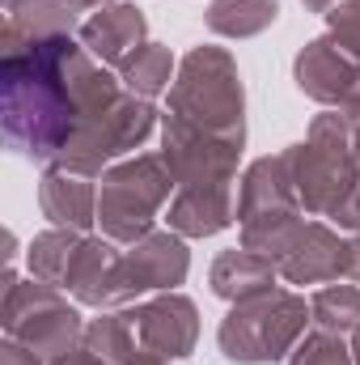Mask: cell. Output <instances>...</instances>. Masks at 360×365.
<instances>
[{"label":"cell","mask_w":360,"mask_h":365,"mask_svg":"<svg viewBox=\"0 0 360 365\" xmlns=\"http://www.w3.org/2000/svg\"><path fill=\"white\" fill-rule=\"evenodd\" d=\"M348 280H356L360 284V234L348 242Z\"/></svg>","instance_id":"30"},{"label":"cell","mask_w":360,"mask_h":365,"mask_svg":"<svg viewBox=\"0 0 360 365\" xmlns=\"http://www.w3.org/2000/svg\"><path fill=\"white\" fill-rule=\"evenodd\" d=\"M284 365H352V349L344 344V336L314 331V336H301V344L288 353Z\"/></svg>","instance_id":"25"},{"label":"cell","mask_w":360,"mask_h":365,"mask_svg":"<svg viewBox=\"0 0 360 365\" xmlns=\"http://www.w3.org/2000/svg\"><path fill=\"white\" fill-rule=\"evenodd\" d=\"M292 162V187L309 217H331L348 230L352 195H356L360 162H356V132L352 119L339 110H327L309 123L305 145L288 149Z\"/></svg>","instance_id":"2"},{"label":"cell","mask_w":360,"mask_h":365,"mask_svg":"<svg viewBox=\"0 0 360 365\" xmlns=\"http://www.w3.org/2000/svg\"><path fill=\"white\" fill-rule=\"evenodd\" d=\"M47 365H106V361H102V357H97V353H93L90 344H85V340H81V344H73V349H68V353H60V357H55V361H47Z\"/></svg>","instance_id":"28"},{"label":"cell","mask_w":360,"mask_h":365,"mask_svg":"<svg viewBox=\"0 0 360 365\" xmlns=\"http://www.w3.org/2000/svg\"><path fill=\"white\" fill-rule=\"evenodd\" d=\"M144 34H149V21L136 4H106L102 13H93L81 26V47L97 64L123 68L144 47Z\"/></svg>","instance_id":"15"},{"label":"cell","mask_w":360,"mask_h":365,"mask_svg":"<svg viewBox=\"0 0 360 365\" xmlns=\"http://www.w3.org/2000/svg\"><path fill=\"white\" fill-rule=\"evenodd\" d=\"M191 272V251L174 230H153L123 251V280L132 302L140 293H174Z\"/></svg>","instance_id":"12"},{"label":"cell","mask_w":360,"mask_h":365,"mask_svg":"<svg viewBox=\"0 0 360 365\" xmlns=\"http://www.w3.org/2000/svg\"><path fill=\"white\" fill-rule=\"evenodd\" d=\"M352 365H360V327L352 331Z\"/></svg>","instance_id":"33"},{"label":"cell","mask_w":360,"mask_h":365,"mask_svg":"<svg viewBox=\"0 0 360 365\" xmlns=\"http://www.w3.org/2000/svg\"><path fill=\"white\" fill-rule=\"evenodd\" d=\"M81 238H85V234H77V230H47V234H38V238L30 242V251H26L30 276L64 289V276H68V264H73Z\"/></svg>","instance_id":"23"},{"label":"cell","mask_w":360,"mask_h":365,"mask_svg":"<svg viewBox=\"0 0 360 365\" xmlns=\"http://www.w3.org/2000/svg\"><path fill=\"white\" fill-rule=\"evenodd\" d=\"M352 132H356V162H360V119L352 123ZM348 230H356V234H360V179H356V195H352V217H348Z\"/></svg>","instance_id":"29"},{"label":"cell","mask_w":360,"mask_h":365,"mask_svg":"<svg viewBox=\"0 0 360 365\" xmlns=\"http://www.w3.org/2000/svg\"><path fill=\"white\" fill-rule=\"evenodd\" d=\"M292 77H297V90L305 98H314L322 106H335L352 123L360 119V60L348 56L331 34L301 47V56L292 64Z\"/></svg>","instance_id":"10"},{"label":"cell","mask_w":360,"mask_h":365,"mask_svg":"<svg viewBox=\"0 0 360 365\" xmlns=\"http://www.w3.org/2000/svg\"><path fill=\"white\" fill-rule=\"evenodd\" d=\"M4 340L26 344L30 353H38L43 361H55L60 353H68L73 344L85 340V323L77 314V306L64 302L60 284L47 280H17V272H4Z\"/></svg>","instance_id":"8"},{"label":"cell","mask_w":360,"mask_h":365,"mask_svg":"<svg viewBox=\"0 0 360 365\" xmlns=\"http://www.w3.org/2000/svg\"><path fill=\"white\" fill-rule=\"evenodd\" d=\"M309 319L318 331H331V336H352L360 327V284H327L314 293L309 302Z\"/></svg>","instance_id":"22"},{"label":"cell","mask_w":360,"mask_h":365,"mask_svg":"<svg viewBox=\"0 0 360 365\" xmlns=\"http://www.w3.org/2000/svg\"><path fill=\"white\" fill-rule=\"evenodd\" d=\"M85 344H90L106 365H132L140 357V340H136V327H132L127 310L93 319L90 327H85Z\"/></svg>","instance_id":"24"},{"label":"cell","mask_w":360,"mask_h":365,"mask_svg":"<svg viewBox=\"0 0 360 365\" xmlns=\"http://www.w3.org/2000/svg\"><path fill=\"white\" fill-rule=\"evenodd\" d=\"M280 17L275 0H212L208 4V30L221 38H255Z\"/></svg>","instance_id":"20"},{"label":"cell","mask_w":360,"mask_h":365,"mask_svg":"<svg viewBox=\"0 0 360 365\" xmlns=\"http://www.w3.org/2000/svg\"><path fill=\"white\" fill-rule=\"evenodd\" d=\"M0 365H47L38 353H30L26 344H17V340H4L0 344Z\"/></svg>","instance_id":"27"},{"label":"cell","mask_w":360,"mask_h":365,"mask_svg":"<svg viewBox=\"0 0 360 365\" xmlns=\"http://www.w3.org/2000/svg\"><path fill=\"white\" fill-rule=\"evenodd\" d=\"M275 259L259 255V251H246V247H233V251H221L212 259V272H208V284L216 297L225 302H246V297H259L275 289Z\"/></svg>","instance_id":"18"},{"label":"cell","mask_w":360,"mask_h":365,"mask_svg":"<svg viewBox=\"0 0 360 365\" xmlns=\"http://www.w3.org/2000/svg\"><path fill=\"white\" fill-rule=\"evenodd\" d=\"M275 268L288 284H331V280L348 276V242L331 225L305 221Z\"/></svg>","instance_id":"14"},{"label":"cell","mask_w":360,"mask_h":365,"mask_svg":"<svg viewBox=\"0 0 360 365\" xmlns=\"http://www.w3.org/2000/svg\"><path fill=\"white\" fill-rule=\"evenodd\" d=\"M38 204H43V217L55 230L85 234L93 221H97V187H93V179L73 175V170H60V166H51L43 175V182H38Z\"/></svg>","instance_id":"16"},{"label":"cell","mask_w":360,"mask_h":365,"mask_svg":"<svg viewBox=\"0 0 360 365\" xmlns=\"http://www.w3.org/2000/svg\"><path fill=\"white\" fill-rule=\"evenodd\" d=\"M327 26H331V38L360 60V0H339L331 13H327Z\"/></svg>","instance_id":"26"},{"label":"cell","mask_w":360,"mask_h":365,"mask_svg":"<svg viewBox=\"0 0 360 365\" xmlns=\"http://www.w3.org/2000/svg\"><path fill=\"white\" fill-rule=\"evenodd\" d=\"M153 128H157L153 102L136 98V93H127L119 86V90L106 93L102 102L90 106V115L77 123V132L64 145V153H60L55 166L73 170V175H85V179L106 175L110 162L123 158V153H132V149H140L153 136Z\"/></svg>","instance_id":"6"},{"label":"cell","mask_w":360,"mask_h":365,"mask_svg":"<svg viewBox=\"0 0 360 365\" xmlns=\"http://www.w3.org/2000/svg\"><path fill=\"white\" fill-rule=\"evenodd\" d=\"M132 327H136V340L140 349L166 357V361H182L195 353V340H199V310L191 297L182 293H162V297H149L140 306L127 310Z\"/></svg>","instance_id":"11"},{"label":"cell","mask_w":360,"mask_h":365,"mask_svg":"<svg viewBox=\"0 0 360 365\" xmlns=\"http://www.w3.org/2000/svg\"><path fill=\"white\" fill-rule=\"evenodd\" d=\"M77 9H106V4H115V0H73Z\"/></svg>","instance_id":"32"},{"label":"cell","mask_w":360,"mask_h":365,"mask_svg":"<svg viewBox=\"0 0 360 365\" xmlns=\"http://www.w3.org/2000/svg\"><path fill=\"white\" fill-rule=\"evenodd\" d=\"M301 200L292 187V162L288 149L275 158H259L238 187V225H242V247L259 251L268 259H284L292 238L301 234Z\"/></svg>","instance_id":"5"},{"label":"cell","mask_w":360,"mask_h":365,"mask_svg":"<svg viewBox=\"0 0 360 365\" xmlns=\"http://www.w3.org/2000/svg\"><path fill=\"white\" fill-rule=\"evenodd\" d=\"M242 145L246 140L238 136H212L203 128H191L179 115L162 119V158L179 187H233Z\"/></svg>","instance_id":"9"},{"label":"cell","mask_w":360,"mask_h":365,"mask_svg":"<svg viewBox=\"0 0 360 365\" xmlns=\"http://www.w3.org/2000/svg\"><path fill=\"white\" fill-rule=\"evenodd\" d=\"M170 230L182 238H212L238 221L233 187H179L170 200Z\"/></svg>","instance_id":"17"},{"label":"cell","mask_w":360,"mask_h":365,"mask_svg":"<svg viewBox=\"0 0 360 365\" xmlns=\"http://www.w3.org/2000/svg\"><path fill=\"white\" fill-rule=\"evenodd\" d=\"M64 289L81 306H97V310L132 302L127 280H123V255L115 251L110 238H81V247L68 264V276H64Z\"/></svg>","instance_id":"13"},{"label":"cell","mask_w":360,"mask_h":365,"mask_svg":"<svg viewBox=\"0 0 360 365\" xmlns=\"http://www.w3.org/2000/svg\"><path fill=\"white\" fill-rule=\"evenodd\" d=\"M73 0H4V38L30 43V38H60L77 26Z\"/></svg>","instance_id":"19"},{"label":"cell","mask_w":360,"mask_h":365,"mask_svg":"<svg viewBox=\"0 0 360 365\" xmlns=\"http://www.w3.org/2000/svg\"><path fill=\"white\" fill-rule=\"evenodd\" d=\"M170 115L212 136L246 140V90L225 47H195L182 56L170 86Z\"/></svg>","instance_id":"3"},{"label":"cell","mask_w":360,"mask_h":365,"mask_svg":"<svg viewBox=\"0 0 360 365\" xmlns=\"http://www.w3.org/2000/svg\"><path fill=\"white\" fill-rule=\"evenodd\" d=\"M174 191H179V182L162 153H140V158L110 166L102 175V191H97L102 238L127 242V247L140 242L144 234H153V221H157L162 204L174 200Z\"/></svg>","instance_id":"7"},{"label":"cell","mask_w":360,"mask_h":365,"mask_svg":"<svg viewBox=\"0 0 360 365\" xmlns=\"http://www.w3.org/2000/svg\"><path fill=\"white\" fill-rule=\"evenodd\" d=\"M305 323H314L305 297H297L288 289H268L259 297L229 306V314L216 327V344L238 365L288 361V353L305 336Z\"/></svg>","instance_id":"4"},{"label":"cell","mask_w":360,"mask_h":365,"mask_svg":"<svg viewBox=\"0 0 360 365\" xmlns=\"http://www.w3.org/2000/svg\"><path fill=\"white\" fill-rule=\"evenodd\" d=\"M301 4H305L309 13H331V9H335L339 0H301Z\"/></svg>","instance_id":"31"},{"label":"cell","mask_w":360,"mask_h":365,"mask_svg":"<svg viewBox=\"0 0 360 365\" xmlns=\"http://www.w3.org/2000/svg\"><path fill=\"white\" fill-rule=\"evenodd\" d=\"M170 77H174V56H170V47H162V43H144L123 68H119V81H123V90L136 93V98H157V93L170 90Z\"/></svg>","instance_id":"21"},{"label":"cell","mask_w":360,"mask_h":365,"mask_svg":"<svg viewBox=\"0 0 360 365\" xmlns=\"http://www.w3.org/2000/svg\"><path fill=\"white\" fill-rule=\"evenodd\" d=\"M0 47L4 140L21 158L55 166L90 106L123 81H115L81 43H73V34L30 43L0 38Z\"/></svg>","instance_id":"1"}]
</instances>
